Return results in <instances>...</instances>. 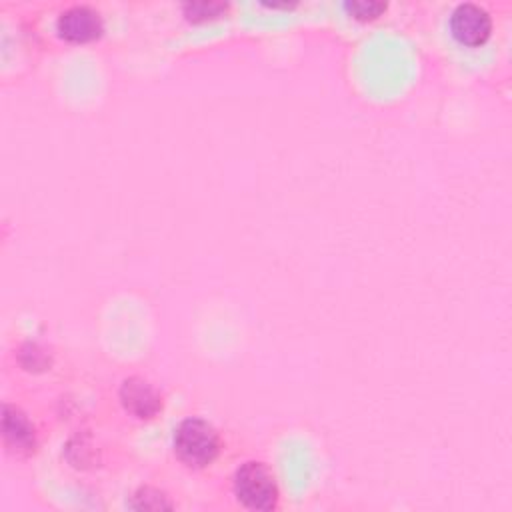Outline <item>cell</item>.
<instances>
[{
  "mask_svg": "<svg viewBox=\"0 0 512 512\" xmlns=\"http://www.w3.org/2000/svg\"><path fill=\"white\" fill-rule=\"evenodd\" d=\"M218 434L202 418H186L174 432V450L178 458L194 468L210 464L218 454Z\"/></svg>",
  "mask_w": 512,
  "mask_h": 512,
  "instance_id": "1",
  "label": "cell"
},
{
  "mask_svg": "<svg viewBox=\"0 0 512 512\" xmlns=\"http://www.w3.org/2000/svg\"><path fill=\"white\" fill-rule=\"evenodd\" d=\"M234 492L244 506L254 510H270L278 500L274 476L260 462H246L236 470Z\"/></svg>",
  "mask_w": 512,
  "mask_h": 512,
  "instance_id": "2",
  "label": "cell"
},
{
  "mask_svg": "<svg viewBox=\"0 0 512 512\" xmlns=\"http://www.w3.org/2000/svg\"><path fill=\"white\" fill-rule=\"evenodd\" d=\"M490 16L484 8L472 2L458 4L450 14V30L454 38L462 44L476 46L482 44L490 36Z\"/></svg>",
  "mask_w": 512,
  "mask_h": 512,
  "instance_id": "3",
  "label": "cell"
},
{
  "mask_svg": "<svg viewBox=\"0 0 512 512\" xmlns=\"http://www.w3.org/2000/svg\"><path fill=\"white\" fill-rule=\"evenodd\" d=\"M58 32L72 42H86L102 32V20L90 6H72L58 16Z\"/></svg>",
  "mask_w": 512,
  "mask_h": 512,
  "instance_id": "4",
  "label": "cell"
},
{
  "mask_svg": "<svg viewBox=\"0 0 512 512\" xmlns=\"http://www.w3.org/2000/svg\"><path fill=\"white\" fill-rule=\"evenodd\" d=\"M120 400L138 418H150L160 410V396L142 378H126L120 386Z\"/></svg>",
  "mask_w": 512,
  "mask_h": 512,
  "instance_id": "5",
  "label": "cell"
},
{
  "mask_svg": "<svg viewBox=\"0 0 512 512\" xmlns=\"http://www.w3.org/2000/svg\"><path fill=\"white\" fill-rule=\"evenodd\" d=\"M2 430L10 446H16L18 450H30V446H34V428L18 408L4 406Z\"/></svg>",
  "mask_w": 512,
  "mask_h": 512,
  "instance_id": "6",
  "label": "cell"
},
{
  "mask_svg": "<svg viewBox=\"0 0 512 512\" xmlns=\"http://www.w3.org/2000/svg\"><path fill=\"white\" fill-rule=\"evenodd\" d=\"M344 6L356 18H374L380 12L386 10L384 2H374V0H368V2L366 0H354V2H346Z\"/></svg>",
  "mask_w": 512,
  "mask_h": 512,
  "instance_id": "7",
  "label": "cell"
},
{
  "mask_svg": "<svg viewBox=\"0 0 512 512\" xmlns=\"http://www.w3.org/2000/svg\"><path fill=\"white\" fill-rule=\"evenodd\" d=\"M224 4H208V2H192V4H184V12L188 14V18L192 20H200V18H208V16H216L220 10H224Z\"/></svg>",
  "mask_w": 512,
  "mask_h": 512,
  "instance_id": "8",
  "label": "cell"
}]
</instances>
